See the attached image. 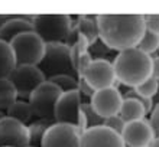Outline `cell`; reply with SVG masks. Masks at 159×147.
<instances>
[{"label":"cell","mask_w":159,"mask_h":147,"mask_svg":"<svg viewBox=\"0 0 159 147\" xmlns=\"http://www.w3.org/2000/svg\"><path fill=\"white\" fill-rule=\"evenodd\" d=\"M98 39L113 52L133 49L145 35L143 15H98Z\"/></svg>","instance_id":"cell-1"},{"label":"cell","mask_w":159,"mask_h":147,"mask_svg":"<svg viewBox=\"0 0 159 147\" xmlns=\"http://www.w3.org/2000/svg\"><path fill=\"white\" fill-rule=\"evenodd\" d=\"M114 74L120 85L136 88L152 76V56L138 48L119 52L113 59Z\"/></svg>","instance_id":"cell-2"},{"label":"cell","mask_w":159,"mask_h":147,"mask_svg":"<svg viewBox=\"0 0 159 147\" xmlns=\"http://www.w3.org/2000/svg\"><path fill=\"white\" fill-rule=\"evenodd\" d=\"M34 32L45 43H67L71 46L75 41L72 17L68 15H36L32 17Z\"/></svg>","instance_id":"cell-3"},{"label":"cell","mask_w":159,"mask_h":147,"mask_svg":"<svg viewBox=\"0 0 159 147\" xmlns=\"http://www.w3.org/2000/svg\"><path fill=\"white\" fill-rule=\"evenodd\" d=\"M38 68L46 80L57 75L77 76L71 59V46L67 43H46L45 55Z\"/></svg>","instance_id":"cell-4"},{"label":"cell","mask_w":159,"mask_h":147,"mask_svg":"<svg viewBox=\"0 0 159 147\" xmlns=\"http://www.w3.org/2000/svg\"><path fill=\"white\" fill-rule=\"evenodd\" d=\"M16 65H35L38 67L45 55L46 43L35 32H28L15 38L10 42Z\"/></svg>","instance_id":"cell-5"},{"label":"cell","mask_w":159,"mask_h":147,"mask_svg":"<svg viewBox=\"0 0 159 147\" xmlns=\"http://www.w3.org/2000/svg\"><path fill=\"white\" fill-rule=\"evenodd\" d=\"M61 94L62 91L49 81H45L42 85H39L28 100L34 110L35 120H49L55 123V105Z\"/></svg>","instance_id":"cell-6"},{"label":"cell","mask_w":159,"mask_h":147,"mask_svg":"<svg viewBox=\"0 0 159 147\" xmlns=\"http://www.w3.org/2000/svg\"><path fill=\"white\" fill-rule=\"evenodd\" d=\"M7 80L16 89L17 100L28 101L30 94L46 81V76L35 65H16Z\"/></svg>","instance_id":"cell-7"},{"label":"cell","mask_w":159,"mask_h":147,"mask_svg":"<svg viewBox=\"0 0 159 147\" xmlns=\"http://www.w3.org/2000/svg\"><path fill=\"white\" fill-rule=\"evenodd\" d=\"M88 82L94 91L104 88H111L116 87L119 88V82L114 74L113 62L109 59H93L90 67L85 69L84 75L81 76Z\"/></svg>","instance_id":"cell-8"},{"label":"cell","mask_w":159,"mask_h":147,"mask_svg":"<svg viewBox=\"0 0 159 147\" xmlns=\"http://www.w3.org/2000/svg\"><path fill=\"white\" fill-rule=\"evenodd\" d=\"M41 147H81V134L75 126L54 123L43 136Z\"/></svg>","instance_id":"cell-9"},{"label":"cell","mask_w":159,"mask_h":147,"mask_svg":"<svg viewBox=\"0 0 159 147\" xmlns=\"http://www.w3.org/2000/svg\"><path fill=\"white\" fill-rule=\"evenodd\" d=\"M90 104L101 118L113 117L120 113L121 104H123V94L116 87L98 89L90 98Z\"/></svg>","instance_id":"cell-10"},{"label":"cell","mask_w":159,"mask_h":147,"mask_svg":"<svg viewBox=\"0 0 159 147\" xmlns=\"http://www.w3.org/2000/svg\"><path fill=\"white\" fill-rule=\"evenodd\" d=\"M121 139L126 147H149L156 139L149 120L143 118L127 123L123 128Z\"/></svg>","instance_id":"cell-11"},{"label":"cell","mask_w":159,"mask_h":147,"mask_svg":"<svg viewBox=\"0 0 159 147\" xmlns=\"http://www.w3.org/2000/svg\"><path fill=\"white\" fill-rule=\"evenodd\" d=\"M78 91H70V93H62L59 100L57 101L55 105V123H61V124H70V126H75L78 121V115L81 111V100Z\"/></svg>","instance_id":"cell-12"},{"label":"cell","mask_w":159,"mask_h":147,"mask_svg":"<svg viewBox=\"0 0 159 147\" xmlns=\"http://www.w3.org/2000/svg\"><path fill=\"white\" fill-rule=\"evenodd\" d=\"M29 131L28 126L10 117L0 120V147H28Z\"/></svg>","instance_id":"cell-13"},{"label":"cell","mask_w":159,"mask_h":147,"mask_svg":"<svg viewBox=\"0 0 159 147\" xmlns=\"http://www.w3.org/2000/svg\"><path fill=\"white\" fill-rule=\"evenodd\" d=\"M81 147H126L121 136L104 126L88 128L81 134Z\"/></svg>","instance_id":"cell-14"},{"label":"cell","mask_w":159,"mask_h":147,"mask_svg":"<svg viewBox=\"0 0 159 147\" xmlns=\"http://www.w3.org/2000/svg\"><path fill=\"white\" fill-rule=\"evenodd\" d=\"M28 32H34V25H32V17H22L13 16L10 20H7L2 28H0V41L10 45L15 38L20 36Z\"/></svg>","instance_id":"cell-15"},{"label":"cell","mask_w":159,"mask_h":147,"mask_svg":"<svg viewBox=\"0 0 159 147\" xmlns=\"http://www.w3.org/2000/svg\"><path fill=\"white\" fill-rule=\"evenodd\" d=\"M6 115L16 121L25 124V126H29L30 123L35 120L34 115V110L30 107V104L25 100H17L15 101L10 107L6 111Z\"/></svg>","instance_id":"cell-16"},{"label":"cell","mask_w":159,"mask_h":147,"mask_svg":"<svg viewBox=\"0 0 159 147\" xmlns=\"http://www.w3.org/2000/svg\"><path fill=\"white\" fill-rule=\"evenodd\" d=\"M74 30L87 39L90 46L98 41V26L96 16H80L77 19V23H74Z\"/></svg>","instance_id":"cell-17"},{"label":"cell","mask_w":159,"mask_h":147,"mask_svg":"<svg viewBox=\"0 0 159 147\" xmlns=\"http://www.w3.org/2000/svg\"><path fill=\"white\" fill-rule=\"evenodd\" d=\"M125 123H132V121H138V120H143L146 117V110L139 101L132 100V98H123V104H121L120 113H119Z\"/></svg>","instance_id":"cell-18"},{"label":"cell","mask_w":159,"mask_h":147,"mask_svg":"<svg viewBox=\"0 0 159 147\" xmlns=\"http://www.w3.org/2000/svg\"><path fill=\"white\" fill-rule=\"evenodd\" d=\"M15 68H16V61L12 48L9 43L0 41V80L9 78Z\"/></svg>","instance_id":"cell-19"},{"label":"cell","mask_w":159,"mask_h":147,"mask_svg":"<svg viewBox=\"0 0 159 147\" xmlns=\"http://www.w3.org/2000/svg\"><path fill=\"white\" fill-rule=\"evenodd\" d=\"M54 124V121H49V120H34L28 126V131H29V146L34 147H41L42 139L45 133L48 131L51 126Z\"/></svg>","instance_id":"cell-20"},{"label":"cell","mask_w":159,"mask_h":147,"mask_svg":"<svg viewBox=\"0 0 159 147\" xmlns=\"http://www.w3.org/2000/svg\"><path fill=\"white\" fill-rule=\"evenodd\" d=\"M15 101H17V94L12 82L7 78L0 80V111L6 113Z\"/></svg>","instance_id":"cell-21"},{"label":"cell","mask_w":159,"mask_h":147,"mask_svg":"<svg viewBox=\"0 0 159 147\" xmlns=\"http://www.w3.org/2000/svg\"><path fill=\"white\" fill-rule=\"evenodd\" d=\"M136 48L139 50H142L143 54L153 56V54L159 52V35L149 32V30H145V35L142 36L140 42Z\"/></svg>","instance_id":"cell-22"},{"label":"cell","mask_w":159,"mask_h":147,"mask_svg":"<svg viewBox=\"0 0 159 147\" xmlns=\"http://www.w3.org/2000/svg\"><path fill=\"white\" fill-rule=\"evenodd\" d=\"M46 81L52 82L62 93H70V91H77L78 89V78L74 75H57Z\"/></svg>","instance_id":"cell-23"},{"label":"cell","mask_w":159,"mask_h":147,"mask_svg":"<svg viewBox=\"0 0 159 147\" xmlns=\"http://www.w3.org/2000/svg\"><path fill=\"white\" fill-rule=\"evenodd\" d=\"M139 95H142L145 98H152L155 97L159 91V81H156L155 78H148L145 82H142L140 85H138L136 88H133Z\"/></svg>","instance_id":"cell-24"},{"label":"cell","mask_w":159,"mask_h":147,"mask_svg":"<svg viewBox=\"0 0 159 147\" xmlns=\"http://www.w3.org/2000/svg\"><path fill=\"white\" fill-rule=\"evenodd\" d=\"M81 110H83L84 115H85V118H87L88 128L103 126L104 118H101L100 115H98V114L94 111V108L91 107V104H90V102H83V104H81Z\"/></svg>","instance_id":"cell-25"},{"label":"cell","mask_w":159,"mask_h":147,"mask_svg":"<svg viewBox=\"0 0 159 147\" xmlns=\"http://www.w3.org/2000/svg\"><path fill=\"white\" fill-rule=\"evenodd\" d=\"M103 126L107 127V128H110L111 131H114V133H117V134L121 136V133H123V128H125L126 123L125 120L120 117V115H113V117H109V118H104V123H103Z\"/></svg>","instance_id":"cell-26"},{"label":"cell","mask_w":159,"mask_h":147,"mask_svg":"<svg viewBox=\"0 0 159 147\" xmlns=\"http://www.w3.org/2000/svg\"><path fill=\"white\" fill-rule=\"evenodd\" d=\"M93 56L90 52H85V54H83L81 56L78 58V61H77V65H75V74H77V78H81V76L84 75V72H85V69H87L88 67H90V63L93 62Z\"/></svg>","instance_id":"cell-27"},{"label":"cell","mask_w":159,"mask_h":147,"mask_svg":"<svg viewBox=\"0 0 159 147\" xmlns=\"http://www.w3.org/2000/svg\"><path fill=\"white\" fill-rule=\"evenodd\" d=\"M143 19L146 30L159 35V15H143Z\"/></svg>","instance_id":"cell-28"},{"label":"cell","mask_w":159,"mask_h":147,"mask_svg":"<svg viewBox=\"0 0 159 147\" xmlns=\"http://www.w3.org/2000/svg\"><path fill=\"white\" fill-rule=\"evenodd\" d=\"M80 93V95L83 97V95H85V97H88V98H91L93 95H94V89L88 85V82L84 78H78V89H77Z\"/></svg>","instance_id":"cell-29"},{"label":"cell","mask_w":159,"mask_h":147,"mask_svg":"<svg viewBox=\"0 0 159 147\" xmlns=\"http://www.w3.org/2000/svg\"><path fill=\"white\" fill-rule=\"evenodd\" d=\"M149 123H151L152 128L155 131V136L159 137V104H156L153 107L151 113V117H149Z\"/></svg>","instance_id":"cell-30"},{"label":"cell","mask_w":159,"mask_h":147,"mask_svg":"<svg viewBox=\"0 0 159 147\" xmlns=\"http://www.w3.org/2000/svg\"><path fill=\"white\" fill-rule=\"evenodd\" d=\"M152 78L159 81V55L152 56Z\"/></svg>","instance_id":"cell-31"},{"label":"cell","mask_w":159,"mask_h":147,"mask_svg":"<svg viewBox=\"0 0 159 147\" xmlns=\"http://www.w3.org/2000/svg\"><path fill=\"white\" fill-rule=\"evenodd\" d=\"M149 147H159V137H156V139L153 140V143H152Z\"/></svg>","instance_id":"cell-32"},{"label":"cell","mask_w":159,"mask_h":147,"mask_svg":"<svg viewBox=\"0 0 159 147\" xmlns=\"http://www.w3.org/2000/svg\"><path fill=\"white\" fill-rule=\"evenodd\" d=\"M4 117H6V113H4V111H0V120H3Z\"/></svg>","instance_id":"cell-33"},{"label":"cell","mask_w":159,"mask_h":147,"mask_svg":"<svg viewBox=\"0 0 159 147\" xmlns=\"http://www.w3.org/2000/svg\"><path fill=\"white\" fill-rule=\"evenodd\" d=\"M28 147H34V146H28Z\"/></svg>","instance_id":"cell-34"}]
</instances>
